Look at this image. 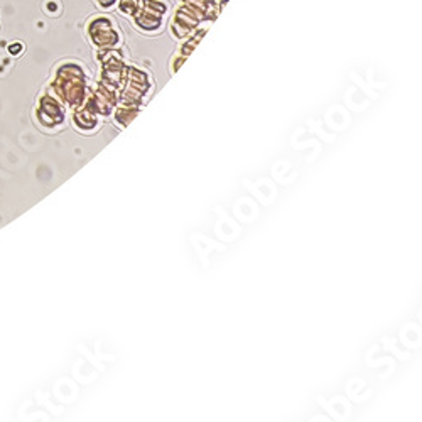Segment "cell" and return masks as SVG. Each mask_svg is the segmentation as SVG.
Wrapping results in <instances>:
<instances>
[{
  "instance_id": "6da1fadb",
  "label": "cell",
  "mask_w": 422,
  "mask_h": 422,
  "mask_svg": "<svg viewBox=\"0 0 422 422\" xmlns=\"http://www.w3.org/2000/svg\"><path fill=\"white\" fill-rule=\"evenodd\" d=\"M118 9H120L122 14L125 15H132L139 10V6H141V0H118Z\"/></svg>"
},
{
  "instance_id": "7a4b0ae2",
  "label": "cell",
  "mask_w": 422,
  "mask_h": 422,
  "mask_svg": "<svg viewBox=\"0 0 422 422\" xmlns=\"http://www.w3.org/2000/svg\"><path fill=\"white\" fill-rule=\"evenodd\" d=\"M95 2H97V6L100 7V9L108 10V9H112V7L117 6L118 0H95Z\"/></svg>"
}]
</instances>
